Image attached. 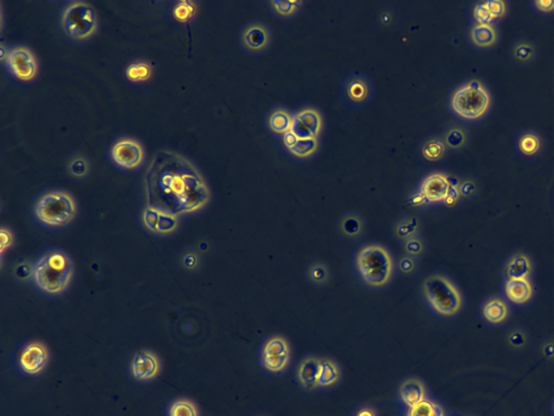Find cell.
Masks as SVG:
<instances>
[{
  "mask_svg": "<svg viewBox=\"0 0 554 416\" xmlns=\"http://www.w3.org/2000/svg\"><path fill=\"white\" fill-rule=\"evenodd\" d=\"M406 416H445V412L438 403L424 399L418 405L409 407Z\"/></svg>",
  "mask_w": 554,
  "mask_h": 416,
  "instance_id": "31",
  "label": "cell"
},
{
  "mask_svg": "<svg viewBox=\"0 0 554 416\" xmlns=\"http://www.w3.org/2000/svg\"><path fill=\"white\" fill-rule=\"evenodd\" d=\"M0 238H1V254H4V253L6 252V250L11 248L12 244H14V234H12V232L10 231L9 229L3 227L1 228V230H0Z\"/></svg>",
  "mask_w": 554,
  "mask_h": 416,
  "instance_id": "47",
  "label": "cell"
},
{
  "mask_svg": "<svg viewBox=\"0 0 554 416\" xmlns=\"http://www.w3.org/2000/svg\"><path fill=\"white\" fill-rule=\"evenodd\" d=\"M506 296L515 305L528 304L534 296V288L530 279L510 280L505 286Z\"/></svg>",
  "mask_w": 554,
  "mask_h": 416,
  "instance_id": "19",
  "label": "cell"
},
{
  "mask_svg": "<svg viewBox=\"0 0 554 416\" xmlns=\"http://www.w3.org/2000/svg\"><path fill=\"white\" fill-rule=\"evenodd\" d=\"M292 118H294V116H292L287 111H274L269 118L270 128L274 133L285 135L286 133L292 131Z\"/></svg>",
  "mask_w": 554,
  "mask_h": 416,
  "instance_id": "30",
  "label": "cell"
},
{
  "mask_svg": "<svg viewBox=\"0 0 554 416\" xmlns=\"http://www.w3.org/2000/svg\"><path fill=\"white\" fill-rule=\"evenodd\" d=\"M419 229L420 223L418 219L416 217H409L395 223L394 235L399 241L405 242L417 235Z\"/></svg>",
  "mask_w": 554,
  "mask_h": 416,
  "instance_id": "29",
  "label": "cell"
},
{
  "mask_svg": "<svg viewBox=\"0 0 554 416\" xmlns=\"http://www.w3.org/2000/svg\"><path fill=\"white\" fill-rule=\"evenodd\" d=\"M346 95L353 103H363L371 95V87L366 79L353 77L347 83Z\"/></svg>",
  "mask_w": 554,
  "mask_h": 416,
  "instance_id": "25",
  "label": "cell"
},
{
  "mask_svg": "<svg viewBox=\"0 0 554 416\" xmlns=\"http://www.w3.org/2000/svg\"><path fill=\"white\" fill-rule=\"evenodd\" d=\"M446 152V144L441 139H431L424 143L422 154L428 161H438L443 158Z\"/></svg>",
  "mask_w": 554,
  "mask_h": 416,
  "instance_id": "35",
  "label": "cell"
},
{
  "mask_svg": "<svg viewBox=\"0 0 554 416\" xmlns=\"http://www.w3.org/2000/svg\"><path fill=\"white\" fill-rule=\"evenodd\" d=\"M482 315L488 323L499 325L505 323L510 315V309L507 303L501 298H489L482 308Z\"/></svg>",
  "mask_w": 554,
  "mask_h": 416,
  "instance_id": "21",
  "label": "cell"
},
{
  "mask_svg": "<svg viewBox=\"0 0 554 416\" xmlns=\"http://www.w3.org/2000/svg\"><path fill=\"white\" fill-rule=\"evenodd\" d=\"M449 188H451L449 177L444 173H432L422 183L421 194L429 202H442L446 198Z\"/></svg>",
  "mask_w": 554,
  "mask_h": 416,
  "instance_id": "14",
  "label": "cell"
},
{
  "mask_svg": "<svg viewBox=\"0 0 554 416\" xmlns=\"http://www.w3.org/2000/svg\"><path fill=\"white\" fill-rule=\"evenodd\" d=\"M301 1H292V0H274L271 1L276 14L282 16H290L299 9Z\"/></svg>",
  "mask_w": 554,
  "mask_h": 416,
  "instance_id": "40",
  "label": "cell"
},
{
  "mask_svg": "<svg viewBox=\"0 0 554 416\" xmlns=\"http://www.w3.org/2000/svg\"><path fill=\"white\" fill-rule=\"evenodd\" d=\"M178 228V218L175 215L167 214V213H160V220H158V234L173 233Z\"/></svg>",
  "mask_w": 554,
  "mask_h": 416,
  "instance_id": "39",
  "label": "cell"
},
{
  "mask_svg": "<svg viewBox=\"0 0 554 416\" xmlns=\"http://www.w3.org/2000/svg\"><path fill=\"white\" fill-rule=\"evenodd\" d=\"M5 61L10 74L19 81H31L36 77L39 71L37 60L29 48L18 46L8 49Z\"/></svg>",
  "mask_w": 554,
  "mask_h": 416,
  "instance_id": "9",
  "label": "cell"
},
{
  "mask_svg": "<svg viewBox=\"0 0 554 416\" xmlns=\"http://www.w3.org/2000/svg\"><path fill=\"white\" fill-rule=\"evenodd\" d=\"M397 268H399V273L403 275H413L414 273L417 271L418 263L416 261V258H413L411 256L401 257L397 261Z\"/></svg>",
  "mask_w": 554,
  "mask_h": 416,
  "instance_id": "43",
  "label": "cell"
},
{
  "mask_svg": "<svg viewBox=\"0 0 554 416\" xmlns=\"http://www.w3.org/2000/svg\"><path fill=\"white\" fill-rule=\"evenodd\" d=\"M533 6L537 11L543 14H551L554 12V0H534Z\"/></svg>",
  "mask_w": 554,
  "mask_h": 416,
  "instance_id": "46",
  "label": "cell"
},
{
  "mask_svg": "<svg viewBox=\"0 0 554 416\" xmlns=\"http://www.w3.org/2000/svg\"><path fill=\"white\" fill-rule=\"evenodd\" d=\"M339 232L347 239L354 240L363 235L365 223L359 215L349 213L344 215L339 220Z\"/></svg>",
  "mask_w": 554,
  "mask_h": 416,
  "instance_id": "24",
  "label": "cell"
},
{
  "mask_svg": "<svg viewBox=\"0 0 554 416\" xmlns=\"http://www.w3.org/2000/svg\"><path fill=\"white\" fill-rule=\"evenodd\" d=\"M298 140V138L294 135V133H292V131H288V133H286L285 135H284V143H285V146H287L288 148H292V146L297 143Z\"/></svg>",
  "mask_w": 554,
  "mask_h": 416,
  "instance_id": "50",
  "label": "cell"
},
{
  "mask_svg": "<svg viewBox=\"0 0 554 416\" xmlns=\"http://www.w3.org/2000/svg\"><path fill=\"white\" fill-rule=\"evenodd\" d=\"M403 248H404L405 254H406L407 256L413 257V258H418V257L422 256V255L424 254L426 245H424V240H422L421 238H419V236L416 235L414 236V238L407 240V241H405Z\"/></svg>",
  "mask_w": 554,
  "mask_h": 416,
  "instance_id": "38",
  "label": "cell"
},
{
  "mask_svg": "<svg viewBox=\"0 0 554 416\" xmlns=\"http://www.w3.org/2000/svg\"><path fill=\"white\" fill-rule=\"evenodd\" d=\"M399 398L407 407H414L426 399V386L418 378H407L399 386Z\"/></svg>",
  "mask_w": 554,
  "mask_h": 416,
  "instance_id": "20",
  "label": "cell"
},
{
  "mask_svg": "<svg viewBox=\"0 0 554 416\" xmlns=\"http://www.w3.org/2000/svg\"><path fill=\"white\" fill-rule=\"evenodd\" d=\"M491 106L488 88L480 79H471L456 89L451 97V108L463 120H482Z\"/></svg>",
  "mask_w": 554,
  "mask_h": 416,
  "instance_id": "4",
  "label": "cell"
},
{
  "mask_svg": "<svg viewBox=\"0 0 554 416\" xmlns=\"http://www.w3.org/2000/svg\"><path fill=\"white\" fill-rule=\"evenodd\" d=\"M319 141L317 138H309V139H300L297 143L289 148L290 153L299 158H307L313 156L317 151Z\"/></svg>",
  "mask_w": 554,
  "mask_h": 416,
  "instance_id": "34",
  "label": "cell"
},
{
  "mask_svg": "<svg viewBox=\"0 0 554 416\" xmlns=\"http://www.w3.org/2000/svg\"><path fill=\"white\" fill-rule=\"evenodd\" d=\"M196 14H198V7L193 1L181 0L173 6V16L178 22L189 23L195 18Z\"/></svg>",
  "mask_w": 554,
  "mask_h": 416,
  "instance_id": "33",
  "label": "cell"
},
{
  "mask_svg": "<svg viewBox=\"0 0 554 416\" xmlns=\"http://www.w3.org/2000/svg\"><path fill=\"white\" fill-rule=\"evenodd\" d=\"M169 416H198V407L191 400L180 399L171 405Z\"/></svg>",
  "mask_w": 554,
  "mask_h": 416,
  "instance_id": "36",
  "label": "cell"
},
{
  "mask_svg": "<svg viewBox=\"0 0 554 416\" xmlns=\"http://www.w3.org/2000/svg\"><path fill=\"white\" fill-rule=\"evenodd\" d=\"M111 156L117 166L133 171L143 164V146L133 138H121L113 146Z\"/></svg>",
  "mask_w": 554,
  "mask_h": 416,
  "instance_id": "10",
  "label": "cell"
},
{
  "mask_svg": "<svg viewBox=\"0 0 554 416\" xmlns=\"http://www.w3.org/2000/svg\"><path fill=\"white\" fill-rule=\"evenodd\" d=\"M153 68L146 60H135L126 69V77L133 83H143L152 77Z\"/></svg>",
  "mask_w": 554,
  "mask_h": 416,
  "instance_id": "27",
  "label": "cell"
},
{
  "mask_svg": "<svg viewBox=\"0 0 554 416\" xmlns=\"http://www.w3.org/2000/svg\"><path fill=\"white\" fill-rule=\"evenodd\" d=\"M148 206L167 214H192L209 202L210 192L198 169L173 152H158L145 175Z\"/></svg>",
  "mask_w": 554,
  "mask_h": 416,
  "instance_id": "1",
  "label": "cell"
},
{
  "mask_svg": "<svg viewBox=\"0 0 554 416\" xmlns=\"http://www.w3.org/2000/svg\"><path fill=\"white\" fill-rule=\"evenodd\" d=\"M484 5L494 22L505 18L507 14L508 6L503 0H488V1H484Z\"/></svg>",
  "mask_w": 554,
  "mask_h": 416,
  "instance_id": "41",
  "label": "cell"
},
{
  "mask_svg": "<svg viewBox=\"0 0 554 416\" xmlns=\"http://www.w3.org/2000/svg\"><path fill=\"white\" fill-rule=\"evenodd\" d=\"M458 189H459L460 196L469 198L478 193V183L473 179H466V181L459 183Z\"/></svg>",
  "mask_w": 554,
  "mask_h": 416,
  "instance_id": "44",
  "label": "cell"
},
{
  "mask_svg": "<svg viewBox=\"0 0 554 416\" xmlns=\"http://www.w3.org/2000/svg\"><path fill=\"white\" fill-rule=\"evenodd\" d=\"M458 186H459L458 181L455 183H451V188H449L448 193H447L446 198H445L444 201L445 204H446L447 206H453V205H455L456 203L458 202V200H459L460 193Z\"/></svg>",
  "mask_w": 554,
  "mask_h": 416,
  "instance_id": "48",
  "label": "cell"
},
{
  "mask_svg": "<svg viewBox=\"0 0 554 416\" xmlns=\"http://www.w3.org/2000/svg\"><path fill=\"white\" fill-rule=\"evenodd\" d=\"M526 340H528V338H526L525 333L520 330V331L516 330L508 336V342H509L510 346L513 347V348H522V347L525 346Z\"/></svg>",
  "mask_w": 554,
  "mask_h": 416,
  "instance_id": "45",
  "label": "cell"
},
{
  "mask_svg": "<svg viewBox=\"0 0 554 416\" xmlns=\"http://www.w3.org/2000/svg\"><path fill=\"white\" fill-rule=\"evenodd\" d=\"M68 173L75 179H83L89 173V162L81 156H73L68 163Z\"/></svg>",
  "mask_w": 554,
  "mask_h": 416,
  "instance_id": "37",
  "label": "cell"
},
{
  "mask_svg": "<svg viewBox=\"0 0 554 416\" xmlns=\"http://www.w3.org/2000/svg\"><path fill=\"white\" fill-rule=\"evenodd\" d=\"M133 375L138 380H150L160 373V363L158 357L150 351L144 350L135 353L131 363Z\"/></svg>",
  "mask_w": 554,
  "mask_h": 416,
  "instance_id": "13",
  "label": "cell"
},
{
  "mask_svg": "<svg viewBox=\"0 0 554 416\" xmlns=\"http://www.w3.org/2000/svg\"><path fill=\"white\" fill-rule=\"evenodd\" d=\"M422 292L429 306L441 317H453L463 308L461 292L445 275L436 273L426 277L422 284Z\"/></svg>",
  "mask_w": 554,
  "mask_h": 416,
  "instance_id": "5",
  "label": "cell"
},
{
  "mask_svg": "<svg viewBox=\"0 0 554 416\" xmlns=\"http://www.w3.org/2000/svg\"><path fill=\"white\" fill-rule=\"evenodd\" d=\"M549 351H551V352H550V357H553V355H554V346H553V345H552V348H550V346L545 347V355H548V353H549Z\"/></svg>",
  "mask_w": 554,
  "mask_h": 416,
  "instance_id": "52",
  "label": "cell"
},
{
  "mask_svg": "<svg viewBox=\"0 0 554 416\" xmlns=\"http://www.w3.org/2000/svg\"><path fill=\"white\" fill-rule=\"evenodd\" d=\"M292 358L289 342L282 335H273L265 340L261 350L260 360L263 369L272 374L286 371Z\"/></svg>",
  "mask_w": 554,
  "mask_h": 416,
  "instance_id": "8",
  "label": "cell"
},
{
  "mask_svg": "<svg viewBox=\"0 0 554 416\" xmlns=\"http://www.w3.org/2000/svg\"><path fill=\"white\" fill-rule=\"evenodd\" d=\"M49 361V351L39 342L27 344L20 355V367L24 373L37 375L45 370Z\"/></svg>",
  "mask_w": 554,
  "mask_h": 416,
  "instance_id": "11",
  "label": "cell"
},
{
  "mask_svg": "<svg viewBox=\"0 0 554 416\" xmlns=\"http://www.w3.org/2000/svg\"><path fill=\"white\" fill-rule=\"evenodd\" d=\"M76 203L63 191H51L41 196L35 205L36 218L49 227H63L76 215Z\"/></svg>",
  "mask_w": 554,
  "mask_h": 416,
  "instance_id": "6",
  "label": "cell"
},
{
  "mask_svg": "<svg viewBox=\"0 0 554 416\" xmlns=\"http://www.w3.org/2000/svg\"><path fill=\"white\" fill-rule=\"evenodd\" d=\"M340 378H342V369L336 361L329 358L319 359V376H317L319 387H332L338 384Z\"/></svg>",
  "mask_w": 554,
  "mask_h": 416,
  "instance_id": "23",
  "label": "cell"
},
{
  "mask_svg": "<svg viewBox=\"0 0 554 416\" xmlns=\"http://www.w3.org/2000/svg\"><path fill=\"white\" fill-rule=\"evenodd\" d=\"M72 275V261L60 250H48L33 265L35 283L48 294L56 295L66 290Z\"/></svg>",
  "mask_w": 554,
  "mask_h": 416,
  "instance_id": "3",
  "label": "cell"
},
{
  "mask_svg": "<svg viewBox=\"0 0 554 416\" xmlns=\"http://www.w3.org/2000/svg\"><path fill=\"white\" fill-rule=\"evenodd\" d=\"M64 32L74 41H86L97 32L98 19L91 6L74 1L66 6L62 14Z\"/></svg>",
  "mask_w": 554,
  "mask_h": 416,
  "instance_id": "7",
  "label": "cell"
},
{
  "mask_svg": "<svg viewBox=\"0 0 554 416\" xmlns=\"http://www.w3.org/2000/svg\"><path fill=\"white\" fill-rule=\"evenodd\" d=\"M533 273L532 258L523 252L516 253L508 261L505 268V277L510 280L530 279Z\"/></svg>",
  "mask_w": 554,
  "mask_h": 416,
  "instance_id": "18",
  "label": "cell"
},
{
  "mask_svg": "<svg viewBox=\"0 0 554 416\" xmlns=\"http://www.w3.org/2000/svg\"><path fill=\"white\" fill-rule=\"evenodd\" d=\"M16 275L19 279L27 280L31 275H33V267L27 263H22L18 265L16 270Z\"/></svg>",
  "mask_w": 554,
  "mask_h": 416,
  "instance_id": "49",
  "label": "cell"
},
{
  "mask_svg": "<svg viewBox=\"0 0 554 416\" xmlns=\"http://www.w3.org/2000/svg\"><path fill=\"white\" fill-rule=\"evenodd\" d=\"M354 263L357 273L368 288L380 290L392 280L394 260L384 246L379 244L363 246L357 252Z\"/></svg>",
  "mask_w": 554,
  "mask_h": 416,
  "instance_id": "2",
  "label": "cell"
},
{
  "mask_svg": "<svg viewBox=\"0 0 554 416\" xmlns=\"http://www.w3.org/2000/svg\"><path fill=\"white\" fill-rule=\"evenodd\" d=\"M242 41L244 47L250 51H262L269 46V31L261 23H250L242 31Z\"/></svg>",
  "mask_w": 554,
  "mask_h": 416,
  "instance_id": "15",
  "label": "cell"
},
{
  "mask_svg": "<svg viewBox=\"0 0 554 416\" xmlns=\"http://www.w3.org/2000/svg\"><path fill=\"white\" fill-rule=\"evenodd\" d=\"M323 122L322 116L314 108H304L294 115L292 118V131L300 139L317 138L321 133Z\"/></svg>",
  "mask_w": 554,
  "mask_h": 416,
  "instance_id": "12",
  "label": "cell"
},
{
  "mask_svg": "<svg viewBox=\"0 0 554 416\" xmlns=\"http://www.w3.org/2000/svg\"><path fill=\"white\" fill-rule=\"evenodd\" d=\"M355 416H377V412L374 407L366 405V407H359Z\"/></svg>",
  "mask_w": 554,
  "mask_h": 416,
  "instance_id": "51",
  "label": "cell"
},
{
  "mask_svg": "<svg viewBox=\"0 0 554 416\" xmlns=\"http://www.w3.org/2000/svg\"><path fill=\"white\" fill-rule=\"evenodd\" d=\"M305 275H307V281L319 288L327 285L328 282L330 281V270L328 265L319 261L311 263L307 267Z\"/></svg>",
  "mask_w": 554,
  "mask_h": 416,
  "instance_id": "28",
  "label": "cell"
},
{
  "mask_svg": "<svg viewBox=\"0 0 554 416\" xmlns=\"http://www.w3.org/2000/svg\"><path fill=\"white\" fill-rule=\"evenodd\" d=\"M516 146L520 154L528 158L539 156L543 151V140L539 133L535 131H525L520 133Z\"/></svg>",
  "mask_w": 554,
  "mask_h": 416,
  "instance_id": "22",
  "label": "cell"
},
{
  "mask_svg": "<svg viewBox=\"0 0 554 416\" xmlns=\"http://www.w3.org/2000/svg\"><path fill=\"white\" fill-rule=\"evenodd\" d=\"M470 41L478 49H491L498 43V29L494 24L476 23L470 29Z\"/></svg>",
  "mask_w": 554,
  "mask_h": 416,
  "instance_id": "17",
  "label": "cell"
},
{
  "mask_svg": "<svg viewBox=\"0 0 554 416\" xmlns=\"http://www.w3.org/2000/svg\"><path fill=\"white\" fill-rule=\"evenodd\" d=\"M319 359L317 357H305L300 361L297 367V380L301 387L307 390H314L319 388L317 376H319Z\"/></svg>",
  "mask_w": 554,
  "mask_h": 416,
  "instance_id": "16",
  "label": "cell"
},
{
  "mask_svg": "<svg viewBox=\"0 0 554 416\" xmlns=\"http://www.w3.org/2000/svg\"><path fill=\"white\" fill-rule=\"evenodd\" d=\"M160 210L153 208V207L146 206L142 214V221L145 225L146 229L150 232L156 233L158 232V220H160Z\"/></svg>",
  "mask_w": 554,
  "mask_h": 416,
  "instance_id": "42",
  "label": "cell"
},
{
  "mask_svg": "<svg viewBox=\"0 0 554 416\" xmlns=\"http://www.w3.org/2000/svg\"><path fill=\"white\" fill-rule=\"evenodd\" d=\"M468 141H469V136L463 127L453 126L445 133V144H446L447 148H451V150H460V148H465Z\"/></svg>",
  "mask_w": 554,
  "mask_h": 416,
  "instance_id": "32",
  "label": "cell"
},
{
  "mask_svg": "<svg viewBox=\"0 0 554 416\" xmlns=\"http://www.w3.org/2000/svg\"><path fill=\"white\" fill-rule=\"evenodd\" d=\"M537 50L532 41L526 39L516 41L512 46L511 56L514 62L520 66L532 64L536 58Z\"/></svg>",
  "mask_w": 554,
  "mask_h": 416,
  "instance_id": "26",
  "label": "cell"
}]
</instances>
